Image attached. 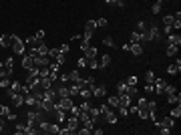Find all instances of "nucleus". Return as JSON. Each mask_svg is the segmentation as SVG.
<instances>
[{
	"instance_id": "412c9836",
	"label": "nucleus",
	"mask_w": 181,
	"mask_h": 135,
	"mask_svg": "<svg viewBox=\"0 0 181 135\" xmlns=\"http://www.w3.org/2000/svg\"><path fill=\"white\" fill-rule=\"evenodd\" d=\"M107 105H109L111 109H117V107H119V95L117 97H109V99H107Z\"/></svg>"
},
{
	"instance_id": "603ef678",
	"label": "nucleus",
	"mask_w": 181,
	"mask_h": 135,
	"mask_svg": "<svg viewBox=\"0 0 181 135\" xmlns=\"http://www.w3.org/2000/svg\"><path fill=\"white\" fill-rule=\"evenodd\" d=\"M93 133H95V135H103V129H99V127L95 129V127H93Z\"/></svg>"
},
{
	"instance_id": "c85d7f7f",
	"label": "nucleus",
	"mask_w": 181,
	"mask_h": 135,
	"mask_svg": "<svg viewBox=\"0 0 181 135\" xmlns=\"http://www.w3.org/2000/svg\"><path fill=\"white\" fill-rule=\"evenodd\" d=\"M153 81H155V73H153V71H147V73H145V83L153 85Z\"/></svg>"
},
{
	"instance_id": "5fc2aeb1",
	"label": "nucleus",
	"mask_w": 181,
	"mask_h": 135,
	"mask_svg": "<svg viewBox=\"0 0 181 135\" xmlns=\"http://www.w3.org/2000/svg\"><path fill=\"white\" fill-rule=\"evenodd\" d=\"M0 51H2V47H0Z\"/></svg>"
},
{
	"instance_id": "de8ad7c7",
	"label": "nucleus",
	"mask_w": 181,
	"mask_h": 135,
	"mask_svg": "<svg viewBox=\"0 0 181 135\" xmlns=\"http://www.w3.org/2000/svg\"><path fill=\"white\" fill-rule=\"evenodd\" d=\"M61 53L68 54V53H71V47H68V44H62V47H61Z\"/></svg>"
},
{
	"instance_id": "5701e85b",
	"label": "nucleus",
	"mask_w": 181,
	"mask_h": 135,
	"mask_svg": "<svg viewBox=\"0 0 181 135\" xmlns=\"http://www.w3.org/2000/svg\"><path fill=\"white\" fill-rule=\"evenodd\" d=\"M57 95H58V97H71V95H68V87L61 83V87L57 89Z\"/></svg>"
},
{
	"instance_id": "f257e3e1",
	"label": "nucleus",
	"mask_w": 181,
	"mask_h": 135,
	"mask_svg": "<svg viewBox=\"0 0 181 135\" xmlns=\"http://www.w3.org/2000/svg\"><path fill=\"white\" fill-rule=\"evenodd\" d=\"M141 36H143V43H149V40H153V43H159V40H161V30H159L157 22L147 24V28L141 32Z\"/></svg>"
},
{
	"instance_id": "393cba45",
	"label": "nucleus",
	"mask_w": 181,
	"mask_h": 135,
	"mask_svg": "<svg viewBox=\"0 0 181 135\" xmlns=\"http://www.w3.org/2000/svg\"><path fill=\"white\" fill-rule=\"evenodd\" d=\"M117 95H127V83L125 81H121L117 85Z\"/></svg>"
},
{
	"instance_id": "7ed1b4c3",
	"label": "nucleus",
	"mask_w": 181,
	"mask_h": 135,
	"mask_svg": "<svg viewBox=\"0 0 181 135\" xmlns=\"http://www.w3.org/2000/svg\"><path fill=\"white\" fill-rule=\"evenodd\" d=\"M12 51H14V54H24L26 53V44H24L22 39H18L16 34H12Z\"/></svg>"
},
{
	"instance_id": "b1692460",
	"label": "nucleus",
	"mask_w": 181,
	"mask_h": 135,
	"mask_svg": "<svg viewBox=\"0 0 181 135\" xmlns=\"http://www.w3.org/2000/svg\"><path fill=\"white\" fill-rule=\"evenodd\" d=\"M161 8H163V0H157V2L151 6V12H153V14H159V12H161Z\"/></svg>"
},
{
	"instance_id": "49530a36",
	"label": "nucleus",
	"mask_w": 181,
	"mask_h": 135,
	"mask_svg": "<svg viewBox=\"0 0 181 135\" xmlns=\"http://www.w3.org/2000/svg\"><path fill=\"white\" fill-rule=\"evenodd\" d=\"M125 83H127V85H137V83H139V79H137V77L133 75V77H129V79H127Z\"/></svg>"
},
{
	"instance_id": "4be33fe9",
	"label": "nucleus",
	"mask_w": 181,
	"mask_h": 135,
	"mask_svg": "<svg viewBox=\"0 0 181 135\" xmlns=\"http://www.w3.org/2000/svg\"><path fill=\"white\" fill-rule=\"evenodd\" d=\"M169 115H171L173 119H179L181 117V105H173V109L169 111Z\"/></svg>"
},
{
	"instance_id": "c03bdc74",
	"label": "nucleus",
	"mask_w": 181,
	"mask_h": 135,
	"mask_svg": "<svg viewBox=\"0 0 181 135\" xmlns=\"http://www.w3.org/2000/svg\"><path fill=\"white\" fill-rule=\"evenodd\" d=\"M95 22H97V26H101V28H105L107 24H109V22H107V18H99V20H95Z\"/></svg>"
},
{
	"instance_id": "f8f14e48",
	"label": "nucleus",
	"mask_w": 181,
	"mask_h": 135,
	"mask_svg": "<svg viewBox=\"0 0 181 135\" xmlns=\"http://www.w3.org/2000/svg\"><path fill=\"white\" fill-rule=\"evenodd\" d=\"M179 71H181V58H177L173 65L167 67V73H169V75H179Z\"/></svg>"
},
{
	"instance_id": "ea45409f",
	"label": "nucleus",
	"mask_w": 181,
	"mask_h": 135,
	"mask_svg": "<svg viewBox=\"0 0 181 135\" xmlns=\"http://www.w3.org/2000/svg\"><path fill=\"white\" fill-rule=\"evenodd\" d=\"M10 113V107H6V105H0V117H6Z\"/></svg>"
},
{
	"instance_id": "72a5a7b5",
	"label": "nucleus",
	"mask_w": 181,
	"mask_h": 135,
	"mask_svg": "<svg viewBox=\"0 0 181 135\" xmlns=\"http://www.w3.org/2000/svg\"><path fill=\"white\" fill-rule=\"evenodd\" d=\"M173 18H175L173 14H167V16H163V26H171V24H173Z\"/></svg>"
},
{
	"instance_id": "6e6552de",
	"label": "nucleus",
	"mask_w": 181,
	"mask_h": 135,
	"mask_svg": "<svg viewBox=\"0 0 181 135\" xmlns=\"http://www.w3.org/2000/svg\"><path fill=\"white\" fill-rule=\"evenodd\" d=\"M10 101H12V105L14 107H20V105H24V95L22 93H10Z\"/></svg>"
},
{
	"instance_id": "c756f323",
	"label": "nucleus",
	"mask_w": 181,
	"mask_h": 135,
	"mask_svg": "<svg viewBox=\"0 0 181 135\" xmlns=\"http://www.w3.org/2000/svg\"><path fill=\"white\" fill-rule=\"evenodd\" d=\"M163 93H165V95H171V93H177V89L173 87V85H169V83H165V87H163Z\"/></svg>"
},
{
	"instance_id": "c9c22d12",
	"label": "nucleus",
	"mask_w": 181,
	"mask_h": 135,
	"mask_svg": "<svg viewBox=\"0 0 181 135\" xmlns=\"http://www.w3.org/2000/svg\"><path fill=\"white\" fill-rule=\"evenodd\" d=\"M58 81H61L62 85H67V83H71V79H68V73H61V75H58Z\"/></svg>"
},
{
	"instance_id": "aec40b11",
	"label": "nucleus",
	"mask_w": 181,
	"mask_h": 135,
	"mask_svg": "<svg viewBox=\"0 0 181 135\" xmlns=\"http://www.w3.org/2000/svg\"><path fill=\"white\" fill-rule=\"evenodd\" d=\"M179 53V47L177 44H167V57H175Z\"/></svg>"
},
{
	"instance_id": "9d476101",
	"label": "nucleus",
	"mask_w": 181,
	"mask_h": 135,
	"mask_svg": "<svg viewBox=\"0 0 181 135\" xmlns=\"http://www.w3.org/2000/svg\"><path fill=\"white\" fill-rule=\"evenodd\" d=\"M22 67L26 69V71L34 67V57H32V54H28V53H24V54H22Z\"/></svg>"
},
{
	"instance_id": "2eb2a0df",
	"label": "nucleus",
	"mask_w": 181,
	"mask_h": 135,
	"mask_svg": "<svg viewBox=\"0 0 181 135\" xmlns=\"http://www.w3.org/2000/svg\"><path fill=\"white\" fill-rule=\"evenodd\" d=\"M87 113H89V117H90L93 121H95V125H97V121H99V117H101V111H99V107H90V109H89Z\"/></svg>"
},
{
	"instance_id": "37998d69",
	"label": "nucleus",
	"mask_w": 181,
	"mask_h": 135,
	"mask_svg": "<svg viewBox=\"0 0 181 135\" xmlns=\"http://www.w3.org/2000/svg\"><path fill=\"white\" fill-rule=\"evenodd\" d=\"M87 67H90V69H99V61H97V58H90L89 63H87Z\"/></svg>"
},
{
	"instance_id": "e433bc0d",
	"label": "nucleus",
	"mask_w": 181,
	"mask_h": 135,
	"mask_svg": "<svg viewBox=\"0 0 181 135\" xmlns=\"http://www.w3.org/2000/svg\"><path fill=\"white\" fill-rule=\"evenodd\" d=\"M44 30H38V32H34V40H36V43H40V40H44Z\"/></svg>"
},
{
	"instance_id": "1a4fd4ad",
	"label": "nucleus",
	"mask_w": 181,
	"mask_h": 135,
	"mask_svg": "<svg viewBox=\"0 0 181 135\" xmlns=\"http://www.w3.org/2000/svg\"><path fill=\"white\" fill-rule=\"evenodd\" d=\"M129 53L135 54V57H141V54H143V44L141 43H131L129 44Z\"/></svg>"
},
{
	"instance_id": "0eeeda50",
	"label": "nucleus",
	"mask_w": 181,
	"mask_h": 135,
	"mask_svg": "<svg viewBox=\"0 0 181 135\" xmlns=\"http://www.w3.org/2000/svg\"><path fill=\"white\" fill-rule=\"evenodd\" d=\"M0 47H2V48H10V47H12V34H10V32L0 34Z\"/></svg>"
},
{
	"instance_id": "a19ab883",
	"label": "nucleus",
	"mask_w": 181,
	"mask_h": 135,
	"mask_svg": "<svg viewBox=\"0 0 181 135\" xmlns=\"http://www.w3.org/2000/svg\"><path fill=\"white\" fill-rule=\"evenodd\" d=\"M0 87H10V77H0Z\"/></svg>"
},
{
	"instance_id": "8fccbe9b",
	"label": "nucleus",
	"mask_w": 181,
	"mask_h": 135,
	"mask_svg": "<svg viewBox=\"0 0 181 135\" xmlns=\"http://www.w3.org/2000/svg\"><path fill=\"white\" fill-rule=\"evenodd\" d=\"M163 32H165V34H171L173 28H171V26H163Z\"/></svg>"
},
{
	"instance_id": "2f4dec72",
	"label": "nucleus",
	"mask_w": 181,
	"mask_h": 135,
	"mask_svg": "<svg viewBox=\"0 0 181 135\" xmlns=\"http://www.w3.org/2000/svg\"><path fill=\"white\" fill-rule=\"evenodd\" d=\"M79 91H81V87H79V85L68 87V95H71V97H79Z\"/></svg>"
},
{
	"instance_id": "a18cd8bd",
	"label": "nucleus",
	"mask_w": 181,
	"mask_h": 135,
	"mask_svg": "<svg viewBox=\"0 0 181 135\" xmlns=\"http://www.w3.org/2000/svg\"><path fill=\"white\" fill-rule=\"evenodd\" d=\"M87 63H89V61H87L85 57H79V69H85V67H87Z\"/></svg>"
},
{
	"instance_id": "39448f33",
	"label": "nucleus",
	"mask_w": 181,
	"mask_h": 135,
	"mask_svg": "<svg viewBox=\"0 0 181 135\" xmlns=\"http://www.w3.org/2000/svg\"><path fill=\"white\" fill-rule=\"evenodd\" d=\"M65 127H67V131H68V133H76V129L81 127V121H79V117L71 115L67 121H65Z\"/></svg>"
},
{
	"instance_id": "ddd939ff",
	"label": "nucleus",
	"mask_w": 181,
	"mask_h": 135,
	"mask_svg": "<svg viewBox=\"0 0 181 135\" xmlns=\"http://www.w3.org/2000/svg\"><path fill=\"white\" fill-rule=\"evenodd\" d=\"M103 117H105V121H107V123H111V125H115V123L119 121V117H117V113H115L113 109H109V111H107Z\"/></svg>"
},
{
	"instance_id": "a878e982",
	"label": "nucleus",
	"mask_w": 181,
	"mask_h": 135,
	"mask_svg": "<svg viewBox=\"0 0 181 135\" xmlns=\"http://www.w3.org/2000/svg\"><path fill=\"white\" fill-rule=\"evenodd\" d=\"M131 43H141V44H143V36H141V32H137V30L131 32Z\"/></svg>"
},
{
	"instance_id": "dca6fc26",
	"label": "nucleus",
	"mask_w": 181,
	"mask_h": 135,
	"mask_svg": "<svg viewBox=\"0 0 181 135\" xmlns=\"http://www.w3.org/2000/svg\"><path fill=\"white\" fill-rule=\"evenodd\" d=\"M167 101L171 105H181V95L179 93H171V95H167Z\"/></svg>"
},
{
	"instance_id": "4c0bfd02",
	"label": "nucleus",
	"mask_w": 181,
	"mask_h": 135,
	"mask_svg": "<svg viewBox=\"0 0 181 135\" xmlns=\"http://www.w3.org/2000/svg\"><path fill=\"white\" fill-rule=\"evenodd\" d=\"M90 107H93V105H90V101H83L81 105H79V109H81V111H89Z\"/></svg>"
},
{
	"instance_id": "09e8293b",
	"label": "nucleus",
	"mask_w": 181,
	"mask_h": 135,
	"mask_svg": "<svg viewBox=\"0 0 181 135\" xmlns=\"http://www.w3.org/2000/svg\"><path fill=\"white\" fill-rule=\"evenodd\" d=\"M6 119H8V121H16V113H8V115H6Z\"/></svg>"
},
{
	"instance_id": "f03ea898",
	"label": "nucleus",
	"mask_w": 181,
	"mask_h": 135,
	"mask_svg": "<svg viewBox=\"0 0 181 135\" xmlns=\"http://www.w3.org/2000/svg\"><path fill=\"white\" fill-rule=\"evenodd\" d=\"M155 123H157V127H159V129H161V133H163V135H169V133H171V129H173V127H175V119H173L171 115L163 117L161 121L157 119V121H155Z\"/></svg>"
},
{
	"instance_id": "bb28decb",
	"label": "nucleus",
	"mask_w": 181,
	"mask_h": 135,
	"mask_svg": "<svg viewBox=\"0 0 181 135\" xmlns=\"http://www.w3.org/2000/svg\"><path fill=\"white\" fill-rule=\"evenodd\" d=\"M127 95L133 99V97H137V85H127Z\"/></svg>"
},
{
	"instance_id": "58836bf2",
	"label": "nucleus",
	"mask_w": 181,
	"mask_h": 135,
	"mask_svg": "<svg viewBox=\"0 0 181 135\" xmlns=\"http://www.w3.org/2000/svg\"><path fill=\"white\" fill-rule=\"evenodd\" d=\"M145 28H147V22H145V20H139L137 22V32H143Z\"/></svg>"
},
{
	"instance_id": "3c124183",
	"label": "nucleus",
	"mask_w": 181,
	"mask_h": 135,
	"mask_svg": "<svg viewBox=\"0 0 181 135\" xmlns=\"http://www.w3.org/2000/svg\"><path fill=\"white\" fill-rule=\"evenodd\" d=\"M145 91H147V93H153V85H149V83H145Z\"/></svg>"
},
{
	"instance_id": "f3484780",
	"label": "nucleus",
	"mask_w": 181,
	"mask_h": 135,
	"mask_svg": "<svg viewBox=\"0 0 181 135\" xmlns=\"http://www.w3.org/2000/svg\"><path fill=\"white\" fill-rule=\"evenodd\" d=\"M111 65V54H103V57L99 58V69H105Z\"/></svg>"
},
{
	"instance_id": "79ce46f5",
	"label": "nucleus",
	"mask_w": 181,
	"mask_h": 135,
	"mask_svg": "<svg viewBox=\"0 0 181 135\" xmlns=\"http://www.w3.org/2000/svg\"><path fill=\"white\" fill-rule=\"evenodd\" d=\"M117 109H119L121 117H129V107H117Z\"/></svg>"
},
{
	"instance_id": "20e7f679",
	"label": "nucleus",
	"mask_w": 181,
	"mask_h": 135,
	"mask_svg": "<svg viewBox=\"0 0 181 135\" xmlns=\"http://www.w3.org/2000/svg\"><path fill=\"white\" fill-rule=\"evenodd\" d=\"M12 65H14L12 57H8L4 63H0V77H10L12 75Z\"/></svg>"
},
{
	"instance_id": "cd10ccee",
	"label": "nucleus",
	"mask_w": 181,
	"mask_h": 135,
	"mask_svg": "<svg viewBox=\"0 0 181 135\" xmlns=\"http://www.w3.org/2000/svg\"><path fill=\"white\" fill-rule=\"evenodd\" d=\"M85 30H90V32H95V30H97V22H95V20H87Z\"/></svg>"
},
{
	"instance_id": "7c9ffc66",
	"label": "nucleus",
	"mask_w": 181,
	"mask_h": 135,
	"mask_svg": "<svg viewBox=\"0 0 181 135\" xmlns=\"http://www.w3.org/2000/svg\"><path fill=\"white\" fill-rule=\"evenodd\" d=\"M147 111L149 113H157V101H147Z\"/></svg>"
},
{
	"instance_id": "a211bd4d",
	"label": "nucleus",
	"mask_w": 181,
	"mask_h": 135,
	"mask_svg": "<svg viewBox=\"0 0 181 135\" xmlns=\"http://www.w3.org/2000/svg\"><path fill=\"white\" fill-rule=\"evenodd\" d=\"M79 95L83 97V101H90V99H93V93H90V89H89V87L81 89V91H79Z\"/></svg>"
},
{
	"instance_id": "f704fd0d",
	"label": "nucleus",
	"mask_w": 181,
	"mask_h": 135,
	"mask_svg": "<svg viewBox=\"0 0 181 135\" xmlns=\"http://www.w3.org/2000/svg\"><path fill=\"white\" fill-rule=\"evenodd\" d=\"M103 44H105V47H117V43H115L113 39H111V36H105V39H103Z\"/></svg>"
},
{
	"instance_id": "864d4df0",
	"label": "nucleus",
	"mask_w": 181,
	"mask_h": 135,
	"mask_svg": "<svg viewBox=\"0 0 181 135\" xmlns=\"http://www.w3.org/2000/svg\"><path fill=\"white\" fill-rule=\"evenodd\" d=\"M2 131H4V121L0 119V133H2Z\"/></svg>"
},
{
	"instance_id": "9b49d317",
	"label": "nucleus",
	"mask_w": 181,
	"mask_h": 135,
	"mask_svg": "<svg viewBox=\"0 0 181 135\" xmlns=\"http://www.w3.org/2000/svg\"><path fill=\"white\" fill-rule=\"evenodd\" d=\"M83 57H85L87 61H90V58H97V48L89 44V47H87L85 51H83Z\"/></svg>"
},
{
	"instance_id": "423d86ee",
	"label": "nucleus",
	"mask_w": 181,
	"mask_h": 135,
	"mask_svg": "<svg viewBox=\"0 0 181 135\" xmlns=\"http://www.w3.org/2000/svg\"><path fill=\"white\" fill-rule=\"evenodd\" d=\"M90 93H93V97H97V99H101V97H107V87L105 85H93V87H89Z\"/></svg>"
},
{
	"instance_id": "4468645a",
	"label": "nucleus",
	"mask_w": 181,
	"mask_h": 135,
	"mask_svg": "<svg viewBox=\"0 0 181 135\" xmlns=\"http://www.w3.org/2000/svg\"><path fill=\"white\" fill-rule=\"evenodd\" d=\"M167 44H177V47H181V36L175 34V32L167 34Z\"/></svg>"
},
{
	"instance_id": "473e14b6",
	"label": "nucleus",
	"mask_w": 181,
	"mask_h": 135,
	"mask_svg": "<svg viewBox=\"0 0 181 135\" xmlns=\"http://www.w3.org/2000/svg\"><path fill=\"white\" fill-rule=\"evenodd\" d=\"M107 4H111V6H117V8H123L125 6V2L123 0H105Z\"/></svg>"
},
{
	"instance_id": "6ab92c4d",
	"label": "nucleus",
	"mask_w": 181,
	"mask_h": 135,
	"mask_svg": "<svg viewBox=\"0 0 181 135\" xmlns=\"http://www.w3.org/2000/svg\"><path fill=\"white\" fill-rule=\"evenodd\" d=\"M68 79H71V83H79V81H81V71H71V73H68Z\"/></svg>"
}]
</instances>
